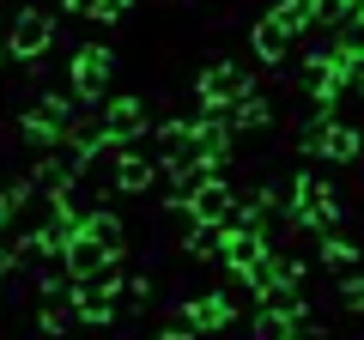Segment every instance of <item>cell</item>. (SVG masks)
<instances>
[{"label": "cell", "instance_id": "1", "mask_svg": "<svg viewBox=\"0 0 364 340\" xmlns=\"http://www.w3.org/2000/svg\"><path fill=\"white\" fill-rule=\"evenodd\" d=\"M340 195L328 176H316V170H298L291 176V195H286V225L291 231H328V225H340Z\"/></svg>", "mask_w": 364, "mask_h": 340}, {"label": "cell", "instance_id": "15", "mask_svg": "<svg viewBox=\"0 0 364 340\" xmlns=\"http://www.w3.org/2000/svg\"><path fill=\"white\" fill-rule=\"evenodd\" d=\"M340 304H346V310H364V274L340 267Z\"/></svg>", "mask_w": 364, "mask_h": 340}, {"label": "cell", "instance_id": "7", "mask_svg": "<svg viewBox=\"0 0 364 340\" xmlns=\"http://www.w3.org/2000/svg\"><path fill=\"white\" fill-rule=\"evenodd\" d=\"M109 262H122V255H116L109 243H97L91 231H73V237L61 243V274H67V280H91V274H104Z\"/></svg>", "mask_w": 364, "mask_h": 340}, {"label": "cell", "instance_id": "6", "mask_svg": "<svg viewBox=\"0 0 364 340\" xmlns=\"http://www.w3.org/2000/svg\"><path fill=\"white\" fill-rule=\"evenodd\" d=\"M109 176H116V195H152V183H158V152H152V158L134 152V140H128V146H109Z\"/></svg>", "mask_w": 364, "mask_h": 340}, {"label": "cell", "instance_id": "9", "mask_svg": "<svg viewBox=\"0 0 364 340\" xmlns=\"http://www.w3.org/2000/svg\"><path fill=\"white\" fill-rule=\"evenodd\" d=\"M182 316H188L195 334H213V328H231L237 322V298H231V292H200V298L182 304Z\"/></svg>", "mask_w": 364, "mask_h": 340}, {"label": "cell", "instance_id": "10", "mask_svg": "<svg viewBox=\"0 0 364 340\" xmlns=\"http://www.w3.org/2000/svg\"><path fill=\"white\" fill-rule=\"evenodd\" d=\"M249 55H255L261 67H279V61H286V55H291V31L279 25V18H273V13H261L255 25H249Z\"/></svg>", "mask_w": 364, "mask_h": 340}, {"label": "cell", "instance_id": "13", "mask_svg": "<svg viewBox=\"0 0 364 340\" xmlns=\"http://www.w3.org/2000/svg\"><path fill=\"white\" fill-rule=\"evenodd\" d=\"M31 195H37V188H31V176H18V183L0 188V231H13V225H18V213H25Z\"/></svg>", "mask_w": 364, "mask_h": 340}, {"label": "cell", "instance_id": "19", "mask_svg": "<svg viewBox=\"0 0 364 340\" xmlns=\"http://www.w3.org/2000/svg\"><path fill=\"white\" fill-rule=\"evenodd\" d=\"M0 67H6V43H0Z\"/></svg>", "mask_w": 364, "mask_h": 340}, {"label": "cell", "instance_id": "17", "mask_svg": "<svg viewBox=\"0 0 364 340\" xmlns=\"http://www.w3.org/2000/svg\"><path fill=\"white\" fill-rule=\"evenodd\" d=\"M97 6L104 0H61V13H73V18H97Z\"/></svg>", "mask_w": 364, "mask_h": 340}, {"label": "cell", "instance_id": "16", "mask_svg": "<svg viewBox=\"0 0 364 340\" xmlns=\"http://www.w3.org/2000/svg\"><path fill=\"white\" fill-rule=\"evenodd\" d=\"M13 267H18V249L6 243V231H0V286H6V274H13Z\"/></svg>", "mask_w": 364, "mask_h": 340}, {"label": "cell", "instance_id": "8", "mask_svg": "<svg viewBox=\"0 0 364 340\" xmlns=\"http://www.w3.org/2000/svg\"><path fill=\"white\" fill-rule=\"evenodd\" d=\"M243 85H249V73H243L237 61H213V67H200V85H195V92H200V110H225L237 92H243Z\"/></svg>", "mask_w": 364, "mask_h": 340}, {"label": "cell", "instance_id": "5", "mask_svg": "<svg viewBox=\"0 0 364 340\" xmlns=\"http://www.w3.org/2000/svg\"><path fill=\"white\" fill-rule=\"evenodd\" d=\"M97 128H104L109 146H128V140H140V134H152V110H146V97H109V104L97 110Z\"/></svg>", "mask_w": 364, "mask_h": 340}, {"label": "cell", "instance_id": "4", "mask_svg": "<svg viewBox=\"0 0 364 340\" xmlns=\"http://www.w3.org/2000/svg\"><path fill=\"white\" fill-rule=\"evenodd\" d=\"M49 49H55V13L49 6L13 13V25H6V61H43Z\"/></svg>", "mask_w": 364, "mask_h": 340}, {"label": "cell", "instance_id": "12", "mask_svg": "<svg viewBox=\"0 0 364 340\" xmlns=\"http://www.w3.org/2000/svg\"><path fill=\"white\" fill-rule=\"evenodd\" d=\"M358 255H364V249L352 243V237H340L334 225L316 231V262H322V267H334V274H340V267H358Z\"/></svg>", "mask_w": 364, "mask_h": 340}, {"label": "cell", "instance_id": "2", "mask_svg": "<svg viewBox=\"0 0 364 340\" xmlns=\"http://www.w3.org/2000/svg\"><path fill=\"white\" fill-rule=\"evenodd\" d=\"M73 116H79V97L49 92V97H37V104L18 116V134H25L31 152H49V146H61V134L73 128Z\"/></svg>", "mask_w": 364, "mask_h": 340}, {"label": "cell", "instance_id": "3", "mask_svg": "<svg viewBox=\"0 0 364 340\" xmlns=\"http://www.w3.org/2000/svg\"><path fill=\"white\" fill-rule=\"evenodd\" d=\"M109 79H116V49H104V43L73 49V61H67V85H73L79 104H104Z\"/></svg>", "mask_w": 364, "mask_h": 340}, {"label": "cell", "instance_id": "18", "mask_svg": "<svg viewBox=\"0 0 364 340\" xmlns=\"http://www.w3.org/2000/svg\"><path fill=\"white\" fill-rule=\"evenodd\" d=\"M128 6H134V0H104V6H97V18H104V25H116V18H128Z\"/></svg>", "mask_w": 364, "mask_h": 340}, {"label": "cell", "instance_id": "14", "mask_svg": "<svg viewBox=\"0 0 364 340\" xmlns=\"http://www.w3.org/2000/svg\"><path fill=\"white\" fill-rule=\"evenodd\" d=\"M273 18H279V25L291 31V43H298L304 31L316 25V18H310V0H279V6H273Z\"/></svg>", "mask_w": 364, "mask_h": 340}, {"label": "cell", "instance_id": "11", "mask_svg": "<svg viewBox=\"0 0 364 340\" xmlns=\"http://www.w3.org/2000/svg\"><path fill=\"white\" fill-rule=\"evenodd\" d=\"M225 122H231L237 134H243V128H267V122H273V104H267L261 92H249V85H243V92L225 104Z\"/></svg>", "mask_w": 364, "mask_h": 340}]
</instances>
